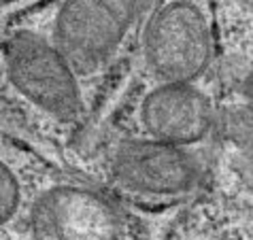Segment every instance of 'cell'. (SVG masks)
Wrapping results in <instances>:
<instances>
[{"instance_id":"cell-3","label":"cell","mask_w":253,"mask_h":240,"mask_svg":"<svg viewBox=\"0 0 253 240\" xmlns=\"http://www.w3.org/2000/svg\"><path fill=\"white\" fill-rule=\"evenodd\" d=\"M147 64L166 83H189L207 68L211 32L198 6L185 0L164 4L145 32Z\"/></svg>"},{"instance_id":"cell-7","label":"cell","mask_w":253,"mask_h":240,"mask_svg":"<svg viewBox=\"0 0 253 240\" xmlns=\"http://www.w3.org/2000/svg\"><path fill=\"white\" fill-rule=\"evenodd\" d=\"M249 96H251V100H253V77H251V81H249Z\"/></svg>"},{"instance_id":"cell-1","label":"cell","mask_w":253,"mask_h":240,"mask_svg":"<svg viewBox=\"0 0 253 240\" xmlns=\"http://www.w3.org/2000/svg\"><path fill=\"white\" fill-rule=\"evenodd\" d=\"M145 0H66L55 19V47L77 73H98L117 53Z\"/></svg>"},{"instance_id":"cell-6","label":"cell","mask_w":253,"mask_h":240,"mask_svg":"<svg viewBox=\"0 0 253 240\" xmlns=\"http://www.w3.org/2000/svg\"><path fill=\"white\" fill-rule=\"evenodd\" d=\"M13 202H15V181L2 166V213H11Z\"/></svg>"},{"instance_id":"cell-2","label":"cell","mask_w":253,"mask_h":240,"mask_svg":"<svg viewBox=\"0 0 253 240\" xmlns=\"http://www.w3.org/2000/svg\"><path fill=\"white\" fill-rule=\"evenodd\" d=\"M4 68L11 85L34 107L62 121L81 113L75 68L55 45L32 32H17L4 45Z\"/></svg>"},{"instance_id":"cell-4","label":"cell","mask_w":253,"mask_h":240,"mask_svg":"<svg viewBox=\"0 0 253 240\" xmlns=\"http://www.w3.org/2000/svg\"><path fill=\"white\" fill-rule=\"evenodd\" d=\"M119 181L145 192H179L192 185L196 170L177 145L160 140H132L119 145L113 158Z\"/></svg>"},{"instance_id":"cell-5","label":"cell","mask_w":253,"mask_h":240,"mask_svg":"<svg viewBox=\"0 0 253 240\" xmlns=\"http://www.w3.org/2000/svg\"><path fill=\"white\" fill-rule=\"evenodd\" d=\"M140 117L156 140L181 145L198 140L209 130L211 107L189 83H164L145 98Z\"/></svg>"}]
</instances>
